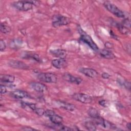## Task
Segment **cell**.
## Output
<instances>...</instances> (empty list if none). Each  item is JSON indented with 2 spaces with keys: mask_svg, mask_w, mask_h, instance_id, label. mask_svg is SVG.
I'll return each mask as SVG.
<instances>
[{
  "mask_svg": "<svg viewBox=\"0 0 131 131\" xmlns=\"http://www.w3.org/2000/svg\"><path fill=\"white\" fill-rule=\"evenodd\" d=\"M78 31L80 35V38L82 41L86 43L93 50L95 51H99L98 47L89 35L81 28L78 29Z\"/></svg>",
  "mask_w": 131,
  "mask_h": 131,
  "instance_id": "6da1fadb",
  "label": "cell"
},
{
  "mask_svg": "<svg viewBox=\"0 0 131 131\" xmlns=\"http://www.w3.org/2000/svg\"><path fill=\"white\" fill-rule=\"evenodd\" d=\"M105 8L111 13L119 18H123L125 16L124 12L118 8L115 5L109 2H105L103 3Z\"/></svg>",
  "mask_w": 131,
  "mask_h": 131,
  "instance_id": "7a4b0ae2",
  "label": "cell"
},
{
  "mask_svg": "<svg viewBox=\"0 0 131 131\" xmlns=\"http://www.w3.org/2000/svg\"><path fill=\"white\" fill-rule=\"evenodd\" d=\"M38 79L42 82L47 83H55L57 81L56 75L51 73H40L37 75Z\"/></svg>",
  "mask_w": 131,
  "mask_h": 131,
  "instance_id": "3957f363",
  "label": "cell"
},
{
  "mask_svg": "<svg viewBox=\"0 0 131 131\" xmlns=\"http://www.w3.org/2000/svg\"><path fill=\"white\" fill-rule=\"evenodd\" d=\"M13 6L17 10L23 11H27L32 9L33 4L28 1H20L15 2Z\"/></svg>",
  "mask_w": 131,
  "mask_h": 131,
  "instance_id": "277c9868",
  "label": "cell"
},
{
  "mask_svg": "<svg viewBox=\"0 0 131 131\" xmlns=\"http://www.w3.org/2000/svg\"><path fill=\"white\" fill-rule=\"evenodd\" d=\"M70 23V19L68 17L61 15H56L53 17L52 25L54 27H59L67 25Z\"/></svg>",
  "mask_w": 131,
  "mask_h": 131,
  "instance_id": "5b68a950",
  "label": "cell"
},
{
  "mask_svg": "<svg viewBox=\"0 0 131 131\" xmlns=\"http://www.w3.org/2000/svg\"><path fill=\"white\" fill-rule=\"evenodd\" d=\"M93 119H94L93 122L95 124L99 125L104 128H107V129H115L116 128V126L114 124L109 122L108 121L104 120V119L100 117H98L96 118H93Z\"/></svg>",
  "mask_w": 131,
  "mask_h": 131,
  "instance_id": "8992f818",
  "label": "cell"
},
{
  "mask_svg": "<svg viewBox=\"0 0 131 131\" xmlns=\"http://www.w3.org/2000/svg\"><path fill=\"white\" fill-rule=\"evenodd\" d=\"M73 99L83 103H90L92 101V97L89 95L83 93H76L72 96Z\"/></svg>",
  "mask_w": 131,
  "mask_h": 131,
  "instance_id": "52a82bcc",
  "label": "cell"
},
{
  "mask_svg": "<svg viewBox=\"0 0 131 131\" xmlns=\"http://www.w3.org/2000/svg\"><path fill=\"white\" fill-rule=\"evenodd\" d=\"M62 77L64 80L76 84H79L82 81V80L80 78L74 76L70 73H64Z\"/></svg>",
  "mask_w": 131,
  "mask_h": 131,
  "instance_id": "ba28073f",
  "label": "cell"
},
{
  "mask_svg": "<svg viewBox=\"0 0 131 131\" xmlns=\"http://www.w3.org/2000/svg\"><path fill=\"white\" fill-rule=\"evenodd\" d=\"M79 71L84 75L90 78H95L98 75L97 72L95 70L92 68H82L80 69Z\"/></svg>",
  "mask_w": 131,
  "mask_h": 131,
  "instance_id": "9c48e42d",
  "label": "cell"
},
{
  "mask_svg": "<svg viewBox=\"0 0 131 131\" xmlns=\"http://www.w3.org/2000/svg\"><path fill=\"white\" fill-rule=\"evenodd\" d=\"M52 65L56 69H60L65 68L67 66V61L64 58H57L52 60Z\"/></svg>",
  "mask_w": 131,
  "mask_h": 131,
  "instance_id": "30bf717a",
  "label": "cell"
},
{
  "mask_svg": "<svg viewBox=\"0 0 131 131\" xmlns=\"http://www.w3.org/2000/svg\"><path fill=\"white\" fill-rule=\"evenodd\" d=\"M31 88L38 92H44L47 90V88L46 85L39 82H33L30 83Z\"/></svg>",
  "mask_w": 131,
  "mask_h": 131,
  "instance_id": "8fae6325",
  "label": "cell"
},
{
  "mask_svg": "<svg viewBox=\"0 0 131 131\" xmlns=\"http://www.w3.org/2000/svg\"><path fill=\"white\" fill-rule=\"evenodd\" d=\"M8 64L12 68L19 69H27L29 67L25 63L18 60H11L8 62Z\"/></svg>",
  "mask_w": 131,
  "mask_h": 131,
  "instance_id": "7c38bea8",
  "label": "cell"
},
{
  "mask_svg": "<svg viewBox=\"0 0 131 131\" xmlns=\"http://www.w3.org/2000/svg\"><path fill=\"white\" fill-rule=\"evenodd\" d=\"M11 96L16 99H23L29 97V94L26 91L23 90H17L13 91L11 93Z\"/></svg>",
  "mask_w": 131,
  "mask_h": 131,
  "instance_id": "4fadbf2b",
  "label": "cell"
},
{
  "mask_svg": "<svg viewBox=\"0 0 131 131\" xmlns=\"http://www.w3.org/2000/svg\"><path fill=\"white\" fill-rule=\"evenodd\" d=\"M51 53L58 58H65L67 56V52L63 49H56L50 51Z\"/></svg>",
  "mask_w": 131,
  "mask_h": 131,
  "instance_id": "5bb4252c",
  "label": "cell"
},
{
  "mask_svg": "<svg viewBox=\"0 0 131 131\" xmlns=\"http://www.w3.org/2000/svg\"><path fill=\"white\" fill-rule=\"evenodd\" d=\"M99 54L101 57L106 59H113L115 57L114 54L111 51L107 49L102 50L100 51Z\"/></svg>",
  "mask_w": 131,
  "mask_h": 131,
  "instance_id": "9a60e30c",
  "label": "cell"
},
{
  "mask_svg": "<svg viewBox=\"0 0 131 131\" xmlns=\"http://www.w3.org/2000/svg\"><path fill=\"white\" fill-rule=\"evenodd\" d=\"M0 79L2 82L8 83H13L15 80L14 76L12 75H1Z\"/></svg>",
  "mask_w": 131,
  "mask_h": 131,
  "instance_id": "2e32d148",
  "label": "cell"
},
{
  "mask_svg": "<svg viewBox=\"0 0 131 131\" xmlns=\"http://www.w3.org/2000/svg\"><path fill=\"white\" fill-rule=\"evenodd\" d=\"M59 106H60V107L63 108L66 110L69 111H73L75 110L76 107L75 105L71 104V103H67V102H59Z\"/></svg>",
  "mask_w": 131,
  "mask_h": 131,
  "instance_id": "e0dca14e",
  "label": "cell"
},
{
  "mask_svg": "<svg viewBox=\"0 0 131 131\" xmlns=\"http://www.w3.org/2000/svg\"><path fill=\"white\" fill-rule=\"evenodd\" d=\"M49 118H50L51 121L52 123H53L54 124H57V125H60V124H61V123L63 121L62 118L61 116H60L56 114L50 116Z\"/></svg>",
  "mask_w": 131,
  "mask_h": 131,
  "instance_id": "ac0fdd59",
  "label": "cell"
},
{
  "mask_svg": "<svg viewBox=\"0 0 131 131\" xmlns=\"http://www.w3.org/2000/svg\"><path fill=\"white\" fill-rule=\"evenodd\" d=\"M116 26L117 27V28L118 29V30H119V31L123 34H128L130 33V31L128 29V28L125 27V26H123L122 24H116Z\"/></svg>",
  "mask_w": 131,
  "mask_h": 131,
  "instance_id": "d6986e66",
  "label": "cell"
},
{
  "mask_svg": "<svg viewBox=\"0 0 131 131\" xmlns=\"http://www.w3.org/2000/svg\"><path fill=\"white\" fill-rule=\"evenodd\" d=\"M88 113L89 115L93 118H96L99 117V114L98 111L95 108L91 107L89 108L88 111Z\"/></svg>",
  "mask_w": 131,
  "mask_h": 131,
  "instance_id": "ffe728a7",
  "label": "cell"
},
{
  "mask_svg": "<svg viewBox=\"0 0 131 131\" xmlns=\"http://www.w3.org/2000/svg\"><path fill=\"white\" fill-rule=\"evenodd\" d=\"M21 106L23 107H24L26 110H27V108L33 111H34L36 108V106L35 104L32 103L25 102H22Z\"/></svg>",
  "mask_w": 131,
  "mask_h": 131,
  "instance_id": "44dd1931",
  "label": "cell"
},
{
  "mask_svg": "<svg viewBox=\"0 0 131 131\" xmlns=\"http://www.w3.org/2000/svg\"><path fill=\"white\" fill-rule=\"evenodd\" d=\"M85 127L89 130L91 131H94L96 130V124L94 123V122H91V121H87L84 123Z\"/></svg>",
  "mask_w": 131,
  "mask_h": 131,
  "instance_id": "7402d4cb",
  "label": "cell"
},
{
  "mask_svg": "<svg viewBox=\"0 0 131 131\" xmlns=\"http://www.w3.org/2000/svg\"><path fill=\"white\" fill-rule=\"evenodd\" d=\"M0 29L1 32L4 34L9 33L11 31V28L4 23H1Z\"/></svg>",
  "mask_w": 131,
  "mask_h": 131,
  "instance_id": "603a6c76",
  "label": "cell"
},
{
  "mask_svg": "<svg viewBox=\"0 0 131 131\" xmlns=\"http://www.w3.org/2000/svg\"><path fill=\"white\" fill-rule=\"evenodd\" d=\"M26 57L34 59L37 62H40L41 61L40 57L37 54H36L32 53L30 54V53H26V55L25 56V58H26Z\"/></svg>",
  "mask_w": 131,
  "mask_h": 131,
  "instance_id": "cb8c5ba5",
  "label": "cell"
},
{
  "mask_svg": "<svg viewBox=\"0 0 131 131\" xmlns=\"http://www.w3.org/2000/svg\"><path fill=\"white\" fill-rule=\"evenodd\" d=\"M34 112L38 116H42L44 115L45 110L42 108H37L36 107V109L34 111Z\"/></svg>",
  "mask_w": 131,
  "mask_h": 131,
  "instance_id": "d4e9b609",
  "label": "cell"
},
{
  "mask_svg": "<svg viewBox=\"0 0 131 131\" xmlns=\"http://www.w3.org/2000/svg\"><path fill=\"white\" fill-rule=\"evenodd\" d=\"M55 113L53 111V110H45V112L44 114V115L46 117H50V116L53 115L54 114H55Z\"/></svg>",
  "mask_w": 131,
  "mask_h": 131,
  "instance_id": "484cf974",
  "label": "cell"
},
{
  "mask_svg": "<svg viewBox=\"0 0 131 131\" xmlns=\"http://www.w3.org/2000/svg\"><path fill=\"white\" fill-rule=\"evenodd\" d=\"M6 48V43L5 42L1 39V41H0V50H1V51H3L5 50Z\"/></svg>",
  "mask_w": 131,
  "mask_h": 131,
  "instance_id": "4316f807",
  "label": "cell"
},
{
  "mask_svg": "<svg viewBox=\"0 0 131 131\" xmlns=\"http://www.w3.org/2000/svg\"><path fill=\"white\" fill-rule=\"evenodd\" d=\"M122 25L124 26H125V27L127 28V27H130V20L129 19L126 18V19H125L123 22H122Z\"/></svg>",
  "mask_w": 131,
  "mask_h": 131,
  "instance_id": "83f0119b",
  "label": "cell"
},
{
  "mask_svg": "<svg viewBox=\"0 0 131 131\" xmlns=\"http://www.w3.org/2000/svg\"><path fill=\"white\" fill-rule=\"evenodd\" d=\"M0 92H1V95L4 94L7 92V88L4 85L1 84V85H0Z\"/></svg>",
  "mask_w": 131,
  "mask_h": 131,
  "instance_id": "f1b7e54d",
  "label": "cell"
},
{
  "mask_svg": "<svg viewBox=\"0 0 131 131\" xmlns=\"http://www.w3.org/2000/svg\"><path fill=\"white\" fill-rule=\"evenodd\" d=\"M123 84L127 89H128L129 90H130V83L129 81L125 80L124 81H123Z\"/></svg>",
  "mask_w": 131,
  "mask_h": 131,
  "instance_id": "f546056e",
  "label": "cell"
},
{
  "mask_svg": "<svg viewBox=\"0 0 131 131\" xmlns=\"http://www.w3.org/2000/svg\"><path fill=\"white\" fill-rule=\"evenodd\" d=\"M102 78H103L104 79H108L109 78V77H110V75L106 72H104L102 74Z\"/></svg>",
  "mask_w": 131,
  "mask_h": 131,
  "instance_id": "4dcf8cb0",
  "label": "cell"
},
{
  "mask_svg": "<svg viewBox=\"0 0 131 131\" xmlns=\"http://www.w3.org/2000/svg\"><path fill=\"white\" fill-rule=\"evenodd\" d=\"M99 103V104H100L101 106H102L106 107V101H105V100H100Z\"/></svg>",
  "mask_w": 131,
  "mask_h": 131,
  "instance_id": "1f68e13d",
  "label": "cell"
},
{
  "mask_svg": "<svg viewBox=\"0 0 131 131\" xmlns=\"http://www.w3.org/2000/svg\"><path fill=\"white\" fill-rule=\"evenodd\" d=\"M105 46L107 49H110V48H112L113 47V45L110 43V42H106L105 44Z\"/></svg>",
  "mask_w": 131,
  "mask_h": 131,
  "instance_id": "d6a6232c",
  "label": "cell"
},
{
  "mask_svg": "<svg viewBox=\"0 0 131 131\" xmlns=\"http://www.w3.org/2000/svg\"><path fill=\"white\" fill-rule=\"evenodd\" d=\"M30 2L33 4V5H35V6H38L39 5L40 3L38 1H30Z\"/></svg>",
  "mask_w": 131,
  "mask_h": 131,
  "instance_id": "836d02e7",
  "label": "cell"
},
{
  "mask_svg": "<svg viewBox=\"0 0 131 131\" xmlns=\"http://www.w3.org/2000/svg\"><path fill=\"white\" fill-rule=\"evenodd\" d=\"M23 130H35V129H34V128H31V127H24V128H23V129H22Z\"/></svg>",
  "mask_w": 131,
  "mask_h": 131,
  "instance_id": "e575fe53",
  "label": "cell"
},
{
  "mask_svg": "<svg viewBox=\"0 0 131 131\" xmlns=\"http://www.w3.org/2000/svg\"><path fill=\"white\" fill-rule=\"evenodd\" d=\"M110 34L112 35V36L114 38H115V39H116L117 38V36H116V35L115 34H114V33H113V32H112V31H110Z\"/></svg>",
  "mask_w": 131,
  "mask_h": 131,
  "instance_id": "d590c367",
  "label": "cell"
},
{
  "mask_svg": "<svg viewBox=\"0 0 131 131\" xmlns=\"http://www.w3.org/2000/svg\"><path fill=\"white\" fill-rule=\"evenodd\" d=\"M126 126H127V128L129 130L130 129V124L129 122H128V123L127 124Z\"/></svg>",
  "mask_w": 131,
  "mask_h": 131,
  "instance_id": "8d00e7d4",
  "label": "cell"
}]
</instances>
